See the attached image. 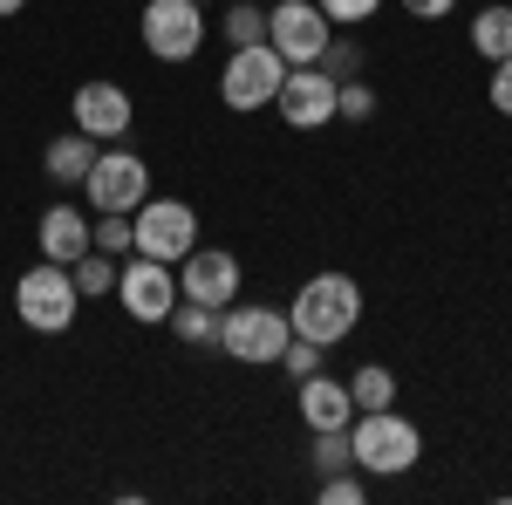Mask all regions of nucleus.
<instances>
[{
    "instance_id": "nucleus-1",
    "label": "nucleus",
    "mask_w": 512,
    "mask_h": 505,
    "mask_svg": "<svg viewBox=\"0 0 512 505\" xmlns=\"http://www.w3.org/2000/svg\"><path fill=\"white\" fill-rule=\"evenodd\" d=\"M349 451L362 478H403V471L424 458V430L396 410H355L349 424Z\"/></svg>"
},
{
    "instance_id": "nucleus-2",
    "label": "nucleus",
    "mask_w": 512,
    "mask_h": 505,
    "mask_svg": "<svg viewBox=\"0 0 512 505\" xmlns=\"http://www.w3.org/2000/svg\"><path fill=\"white\" fill-rule=\"evenodd\" d=\"M287 321H294V335H301V342L335 349L355 321H362V287H355L349 273H315V280H301V294H294Z\"/></svg>"
},
{
    "instance_id": "nucleus-3",
    "label": "nucleus",
    "mask_w": 512,
    "mask_h": 505,
    "mask_svg": "<svg viewBox=\"0 0 512 505\" xmlns=\"http://www.w3.org/2000/svg\"><path fill=\"white\" fill-rule=\"evenodd\" d=\"M14 314L35 328V335H69L82 314V294H76V273L55 267V260H41L14 280Z\"/></svg>"
},
{
    "instance_id": "nucleus-4",
    "label": "nucleus",
    "mask_w": 512,
    "mask_h": 505,
    "mask_svg": "<svg viewBox=\"0 0 512 505\" xmlns=\"http://www.w3.org/2000/svg\"><path fill=\"white\" fill-rule=\"evenodd\" d=\"M294 342V321L267 301H233V308H219V349L233 355V362H280V349Z\"/></svg>"
},
{
    "instance_id": "nucleus-5",
    "label": "nucleus",
    "mask_w": 512,
    "mask_h": 505,
    "mask_svg": "<svg viewBox=\"0 0 512 505\" xmlns=\"http://www.w3.org/2000/svg\"><path fill=\"white\" fill-rule=\"evenodd\" d=\"M280 82H287L280 48L274 41H253V48H233V55H226V69H219V103L239 110V117H253V110H267L280 96Z\"/></svg>"
},
{
    "instance_id": "nucleus-6",
    "label": "nucleus",
    "mask_w": 512,
    "mask_h": 505,
    "mask_svg": "<svg viewBox=\"0 0 512 505\" xmlns=\"http://www.w3.org/2000/svg\"><path fill=\"white\" fill-rule=\"evenodd\" d=\"M82 198L96 212H137L151 198V164L137 151H123V144H103L96 164H89V178H82Z\"/></svg>"
},
{
    "instance_id": "nucleus-7",
    "label": "nucleus",
    "mask_w": 512,
    "mask_h": 505,
    "mask_svg": "<svg viewBox=\"0 0 512 505\" xmlns=\"http://www.w3.org/2000/svg\"><path fill=\"white\" fill-rule=\"evenodd\" d=\"M130 226H137V253H151V260H185L198 246V212L185 198H144L137 212H130Z\"/></svg>"
},
{
    "instance_id": "nucleus-8",
    "label": "nucleus",
    "mask_w": 512,
    "mask_h": 505,
    "mask_svg": "<svg viewBox=\"0 0 512 505\" xmlns=\"http://www.w3.org/2000/svg\"><path fill=\"white\" fill-rule=\"evenodd\" d=\"M117 301H123L130 321H171V308H178V273H171V260L130 253L117 267Z\"/></svg>"
},
{
    "instance_id": "nucleus-9",
    "label": "nucleus",
    "mask_w": 512,
    "mask_h": 505,
    "mask_svg": "<svg viewBox=\"0 0 512 505\" xmlns=\"http://www.w3.org/2000/svg\"><path fill=\"white\" fill-rule=\"evenodd\" d=\"M328 35H335V21L321 14V0H280L274 14H267V41L280 48V62H287V69L321 62Z\"/></svg>"
},
{
    "instance_id": "nucleus-10",
    "label": "nucleus",
    "mask_w": 512,
    "mask_h": 505,
    "mask_svg": "<svg viewBox=\"0 0 512 505\" xmlns=\"http://www.w3.org/2000/svg\"><path fill=\"white\" fill-rule=\"evenodd\" d=\"M144 48L158 55V62H192L198 48H205V14H198V0H144Z\"/></svg>"
},
{
    "instance_id": "nucleus-11",
    "label": "nucleus",
    "mask_w": 512,
    "mask_h": 505,
    "mask_svg": "<svg viewBox=\"0 0 512 505\" xmlns=\"http://www.w3.org/2000/svg\"><path fill=\"white\" fill-rule=\"evenodd\" d=\"M239 253L226 246H192L185 260H178V294L185 301H205V308H233L239 301Z\"/></svg>"
},
{
    "instance_id": "nucleus-12",
    "label": "nucleus",
    "mask_w": 512,
    "mask_h": 505,
    "mask_svg": "<svg viewBox=\"0 0 512 505\" xmlns=\"http://www.w3.org/2000/svg\"><path fill=\"white\" fill-rule=\"evenodd\" d=\"M274 110L287 117V130H328L335 123V76L321 69V62H308V69H287V82H280Z\"/></svg>"
},
{
    "instance_id": "nucleus-13",
    "label": "nucleus",
    "mask_w": 512,
    "mask_h": 505,
    "mask_svg": "<svg viewBox=\"0 0 512 505\" xmlns=\"http://www.w3.org/2000/svg\"><path fill=\"white\" fill-rule=\"evenodd\" d=\"M69 110H76V130H82V137H96V144H123L130 123H137V103H130L123 82H82Z\"/></svg>"
},
{
    "instance_id": "nucleus-14",
    "label": "nucleus",
    "mask_w": 512,
    "mask_h": 505,
    "mask_svg": "<svg viewBox=\"0 0 512 505\" xmlns=\"http://www.w3.org/2000/svg\"><path fill=\"white\" fill-rule=\"evenodd\" d=\"M294 403H301V424L308 430H349L355 424V396L349 383H335V376H301V389H294Z\"/></svg>"
},
{
    "instance_id": "nucleus-15",
    "label": "nucleus",
    "mask_w": 512,
    "mask_h": 505,
    "mask_svg": "<svg viewBox=\"0 0 512 505\" xmlns=\"http://www.w3.org/2000/svg\"><path fill=\"white\" fill-rule=\"evenodd\" d=\"M35 239H41V260L76 267L82 253H89V219H82L76 205H48V212H41V226H35Z\"/></svg>"
},
{
    "instance_id": "nucleus-16",
    "label": "nucleus",
    "mask_w": 512,
    "mask_h": 505,
    "mask_svg": "<svg viewBox=\"0 0 512 505\" xmlns=\"http://www.w3.org/2000/svg\"><path fill=\"white\" fill-rule=\"evenodd\" d=\"M96 151H103L96 137L69 130V137H55V144L41 151V171H48L55 185H82V178H89V164H96Z\"/></svg>"
},
{
    "instance_id": "nucleus-17",
    "label": "nucleus",
    "mask_w": 512,
    "mask_h": 505,
    "mask_svg": "<svg viewBox=\"0 0 512 505\" xmlns=\"http://www.w3.org/2000/svg\"><path fill=\"white\" fill-rule=\"evenodd\" d=\"M171 335H178L185 349H219V308H205V301H185V294H178V308H171Z\"/></svg>"
},
{
    "instance_id": "nucleus-18",
    "label": "nucleus",
    "mask_w": 512,
    "mask_h": 505,
    "mask_svg": "<svg viewBox=\"0 0 512 505\" xmlns=\"http://www.w3.org/2000/svg\"><path fill=\"white\" fill-rule=\"evenodd\" d=\"M472 48L485 55V62H506V55H512V7H478Z\"/></svg>"
},
{
    "instance_id": "nucleus-19",
    "label": "nucleus",
    "mask_w": 512,
    "mask_h": 505,
    "mask_svg": "<svg viewBox=\"0 0 512 505\" xmlns=\"http://www.w3.org/2000/svg\"><path fill=\"white\" fill-rule=\"evenodd\" d=\"M117 267H123V260H110V253L89 246L76 267H69V273H76V294H82V301H110V294H117Z\"/></svg>"
},
{
    "instance_id": "nucleus-20",
    "label": "nucleus",
    "mask_w": 512,
    "mask_h": 505,
    "mask_svg": "<svg viewBox=\"0 0 512 505\" xmlns=\"http://www.w3.org/2000/svg\"><path fill=\"white\" fill-rule=\"evenodd\" d=\"M349 396H355V410H390L396 403V376L383 369V362H362L349 376Z\"/></svg>"
},
{
    "instance_id": "nucleus-21",
    "label": "nucleus",
    "mask_w": 512,
    "mask_h": 505,
    "mask_svg": "<svg viewBox=\"0 0 512 505\" xmlns=\"http://www.w3.org/2000/svg\"><path fill=\"white\" fill-rule=\"evenodd\" d=\"M89 246L110 253V260H130V253H137V226H130V212H103V219L89 226Z\"/></svg>"
},
{
    "instance_id": "nucleus-22",
    "label": "nucleus",
    "mask_w": 512,
    "mask_h": 505,
    "mask_svg": "<svg viewBox=\"0 0 512 505\" xmlns=\"http://www.w3.org/2000/svg\"><path fill=\"white\" fill-rule=\"evenodd\" d=\"M219 28H226L233 48H253V41H267V7H260V0H233Z\"/></svg>"
},
{
    "instance_id": "nucleus-23",
    "label": "nucleus",
    "mask_w": 512,
    "mask_h": 505,
    "mask_svg": "<svg viewBox=\"0 0 512 505\" xmlns=\"http://www.w3.org/2000/svg\"><path fill=\"white\" fill-rule=\"evenodd\" d=\"M335 117L342 123H369L376 117V89H369V82H335Z\"/></svg>"
},
{
    "instance_id": "nucleus-24",
    "label": "nucleus",
    "mask_w": 512,
    "mask_h": 505,
    "mask_svg": "<svg viewBox=\"0 0 512 505\" xmlns=\"http://www.w3.org/2000/svg\"><path fill=\"white\" fill-rule=\"evenodd\" d=\"M315 471H355V451H349V430H315Z\"/></svg>"
},
{
    "instance_id": "nucleus-25",
    "label": "nucleus",
    "mask_w": 512,
    "mask_h": 505,
    "mask_svg": "<svg viewBox=\"0 0 512 505\" xmlns=\"http://www.w3.org/2000/svg\"><path fill=\"white\" fill-rule=\"evenodd\" d=\"M321 69H328L335 82H349L355 69H362V48H355V41H335V35H328V48H321Z\"/></svg>"
},
{
    "instance_id": "nucleus-26",
    "label": "nucleus",
    "mask_w": 512,
    "mask_h": 505,
    "mask_svg": "<svg viewBox=\"0 0 512 505\" xmlns=\"http://www.w3.org/2000/svg\"><path fill=\"white\" fill-rule=\"evenodd\" d=\"M280 369H287L294 383H301V376H315V369H321V342H301V335H294V342L280 349Z\"/></svg>"
},
{
    "instance_id": "nucleus-27",
    "label": "nucleus",
    "mask_w": 512,
    "mask_h": 505,
    "mask_svg": "<svg viewBox=\"0 0 512 505\" xmlns=\"http://www.w3.org/2000/svg\"><path fill=\"white\" fill-rule=\"evenodd\" d=\"M321 505H362V478L355 471H328L321 478Z\"/></svg>"
},
{
    "instance_id": "nucleus-28",
    "label": "nucleus",
    "mask_w": 512,
    "mask_h": 505,
    "mask_svg": "<svg viewBox=\"0 0 512 505\" xmlns=\"http://www.w3.org/2000/svg\"><path fill=\"white\" fill-rule=\"evenodd\" d=\"M376 7H383V0H321V14H328L335 28H355V21H369Z\"/></svg>"
},
{
    "instance_id": "nucleus-29",
    "label": "nucleus",
    "mask_w": 512,
    "mask_h": 505,
    "mask_svg": "<svg viewBox=\"0 0 512 505\" xmlns=\"http://www.w3.org/2000/svg\"><path fill=\"white\" fill-rule=\"evenodd\" d=\"M492 110L512 117V55H506V62H492Z\"/></svg>"
},
{
    "instance_id": "nucleus-30",
    "label": "nucleus",
    "mask_w": 512,
    "mask_h": 505,
    "mask_svg": "<svg viewBox=\"0 0 512 505\" xmlns=\"http://www.w3.org/2000/svg\"><path fill=\"white\" fill-rule=\"evenodd\" d=\"M451 7H458V0H403V14H410V21H444Z\"/></svg>"
},
{
    "instance_id": "nucleus-31",
    "label": "nucleus",
    "mask_w": 512,
    "mask_h": 505,
    "mask_svg": "<svg viewBox=\"0 0 512 505\" xmlns=\"http://www.w3.org/2000/svg\"><path fill=\"white\" fill-rule=\"evenodd\" d=\"M21 7H28V0H0V21H7V14H21Z\"/></svg>"
},
{
    "instance_id": "nucleus-32",
    "label": "nucleus",
    "mask_w": 512,
    "mask_h": 505,
    "mask_svg": "<svg viewBox=\"0 0 512 505\" xmlns=\"http://www.w3.org/2000/svg\"><path fill=\"white\" fill-rule=\"evenodd\" d=\"M198 7H205V0H198Z\"/></svg>"
}]
</instances>
